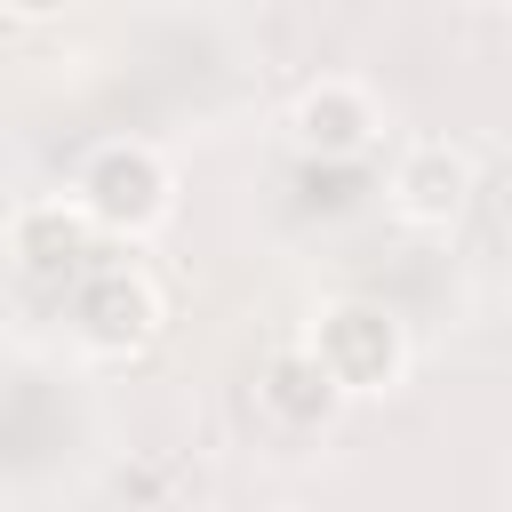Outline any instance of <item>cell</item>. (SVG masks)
I'll return each mask as SVG.
<instances>
[{
	"instance_id": "obj_1",
	"label": "cell",
	"mask_w": 512,
	"mask_h": 512,
	"mask_svg": "<svg viewBox=\"0 0 512 512\" xmlns=\"http://www.w3.org/2000/svg\"><path fill=\"white\" fill-rule=\"evenodd\" d=\"M72 208L88 216L96 240H144L176 208V168L136 136L128 144H96L80 160V176H72Z\"/></svg>"
},
{
	"instance_id": "obj_2",
	"label": "cell",
	"mask_w": 512,
	"mask_h": 512,
	"mask_svg": "<svg viewBox=\"0 0 512 512\" xmlns=\"http://www.w3.org/2000/svg\"><path fill=\"white\" fill-rule=\"evenodd\" d=\"M304 352L320 360V376H328L344 400H376V392H392V384L408 376V328H400V312H384V304H368V296L320 304Z\"/></svg>"
},
{
	"instance_id": "obj_3",
	"label": "cell",
	"mask_w": 512,
	"mask_h": 512,
	"mask_svg": "<svg viewBox=\"0 0 512 512\" xmlns=\"http://www.w3.org/2000/svg\"><path fill=\"white\" fill-rule=\"evenodd\" d=\"M392 216L400 224H416V232H448L464 208H472V192H480V160L464 152V144H448V136H416L400 160H392Z\"/></svg>"
},
{
	"instance_id": "obj_4",
	"label": "cell",
	"mask_w": 512,
	"mask_h": 512,
	"mask_svg": "<svg viewBox=\"0 0 512 512\" xmlns=\"http://www.w3.org/2000/svg\"><path fill=\"white\" fill-rule=\"evenodd\" d=\"M376 136H384V112L360 80H312L288 104V144L312 160H360V152H376Z\"/></svg>"
},
{
	"instance_id": "obj_5",
	"label": "cell",
	"mask_w": 512,
	"mask_h": 512,
	"mask_svg": "<svg viewBox=\"0 0 512 512\" xmlns=\"http://www.w3.org/2000/svg\"><path fill=\"white\" fill-rule=\"evenodd\" d=\"M72 328H80L88 352L128 360V352H144L160 336V296H152L144 272H96V280L72 288Z\"/></svg>"
},
{
	"instance_id": "obj_6",
	"label": "cell",
	"mask_w": 512,
	"mask_h": 512,
	"mask_svg": "<svg viewBox=\"0 0 512 512\" xmlns=\"http://www.w3.org/2000/svg\"><path fill=\"white\" fill-rule=\"evenodd\" d=\"M8 256H16L32 280H72V272L96 256V232H88V216L72 208V192H64V200H32V208H16V224H8Z\"/></svg>"
},
{
	"instance_id": "obj_7",
	"label": "cell",
	"mask_w": 512,
	"mask_h": 512,
	"mask_svg": "<svg viewBox=\"0 0 512 512\" xmlns=\"http://www.w3.org/2000/svg\"><path fill=\"white\" fill-rule=\"evenodd\" d=\"M256 400H264V416H272L280 432H320V424L344 408V392L320 376V360H312L304 344H280V352L264 360V384H256Z\"/></svg>"
},
{
	"instance_id": "obj_8",
	"label": "cell",
	"mask_w": 512,
	"mask_h": 512,
	"mask_svg": "<svg viewBox=\"0 0 512 512\" xmlns=\"http://www.w3.org/2000/svg\"><path fill=\"white\" fill-rule=\"evenodd\" d=\"M8 8H16V16H24V24H48V16H64V8H72V0H8Z\"/></svg>"
},
{
	"instance_id": "obj_9",
	"label": "cell",
	"mask_w": 512,
	"mask_h": 512,
	"mask_svg": "<svg viewBox=\"0 0 512 512\" xmlns=\"http://www.w3.org/2000/svg\"><path fill=\"white\" fill-rule=\"evenodd\" d=\"M472 8H504V0H472Z\"/></svg>"
}]
</instances>
